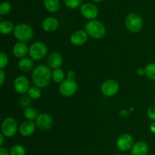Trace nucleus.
I'll return each instance as SVG.
<instances>
[{
    "mask_svg": "<svg viewBox=\"0 0 155 155\" xmlns=\"http://www.w3.org/2000/svg\"><path fill=\"white\" fill-rule=\"evenodd\" d=\"M12 52L17 58H24L26 54L29 53V48L25 42H19L14 45Z\"/></svg>",
    "mask_w": 155,
    "mask_h": 155,
    "instance_id": "2eb2a0df",
    "label": "nucleus"
},
{
    "mask_svg": "<svg viewBox=\"0 0 155 155\" xmlns=\"http://www.w3.org/2000/svg\"><path fill=\"white\" fill-rule=\"evenodd\" d=\"M119 84L114 80H107L101 86V92L104 96L112 97L119 91Z\"/></svg>",
    "mask_w": 155,
    "mask_h": 155,
    "instance_id": "6e6552de",
    "label": "nucleus"
},
{
    "mask_svg": "<svg viewBox=\"0 0 155 155\" xmlns=\"http://www.w3.org/2000/svg\"><path fill=\"white\" fill-rule=\"evenodd\" d=\"M89 35L86 30H79L72 33L71 36V42L76 46L83 45L87 42Z\"/></svg>",
    "mask_w": 155,
    "mask_h": 155,
    "instance_id": "ddd939ff",
    "label": "nucleus"
},
{
    "mask_svg": "<svg viewBox=\"0 0 155 155\" xmlns=\"http://www.w3.org/2000/svg\"><path fill=\"white\" fill-rule=\"evenodd\" d=\"M18 68L23 72H29L32 70L33 66V62L31 58H24L18 61Z\"/></svg>",
    "mask_w": 155,
    "mask_h": 155,
    "instance_id": "6ab92c4d",
    "label": "nucleus"
},
{
    "mask_svg": "<svg viewBox=\"0 0 155 155\" xmlns=\"http://www.w3.org/2000/svg\"><path fill=\"white\" fill-rule=\"evenodd\" d=\"M148 152V146L145 142H138L133 145L131 149L132 155H147Z\"/></svg>",
    "mask_w": 155,
    "mask_h": 155,
    "instance_id": "a211bd4d",
    "label": "nucleus"
},
{
    "mask_svg": "<svg viewBox=\"0 0 155 155\" xmlns=\"http://www.w3.org/2000/svg\"><path fill=\"white\" fill-rule=\"evenodd\" d=\"M14 88L18 93L24 95L30 89V83L27 77L24 75L18 76L14 81Z\"/></svg>",
    "mask_w": 155,
    "mask_h": 155,
    "instance_id": "9b49d317",
    "label": "nucleus"
},
{
    "mask_svg": "<svg viewBox=\"0 0 155 155\" xmlns=\"http://www.w3.org/2000/svg\"><path fill=\"white\" fill-rule=\"evenodd\" d=\"M15 27L13 23L10 21H2L0 23V32L2 34L7 35L14 32Z\"/></svg>",
    "mask_w": 155,
    "mask_h": 155,
    "instance_id": "412c9836",
    "label": "nucleus"
},
{
    "mask_svg": "<svg viewBox=\"0 0 155 155\" xmlns=\"http://www.w3.org/2000/svg\"><path fill=\"white\" fill-rule=\"evenodd\" d=\"M5 80V72L3 70H0V86H3Z\"/></svg>",
    "mask_w": 155,
    "mask_h": 155,
    "instance_id": "2f4dec72",
    "label": "nucleus"
},
{
    "mask_svg": "<svg viewBox=\"0 0 155 155\" xmlns=\"http://www.w3.org/2000/svg\"><path fill=\"white\" fill-rule=\"evenodd\" d=\"M47 51L48 49L46 45L39 41L33 42L29 48V54L30 58L35 61H40L43 59L46 56Z\"/></svg>",
    "mask_w": 155,
    "mask_h": 155,
    "instance_id": "39448f33",
    "label": "nucleus"
},
{
    "mask_svg": "<svg viewBox=\"0 0 155 155\" xmlns=\"http://www.w3.org/2000/svg\"><path fill=\"white\" fill-rule=\"evenodd\" d=\"M27 95L31 99H38L41 97L42 91H41L40 88L37 87V86H32L29 89Z\"/></svg>",
    "mask_w": 155,
    "mask_h": 155,
    "instance_id": "b1692460",
    "label": "nucleus"
},
{
    "mask_svg": "<svg viewBox=\"0 0 155 155\" xmlns=\"http://www.w3.org/2000/svg\"><path fill=\"white\" fill-rule=\"evenodd\" d=\"M24 115L27 120H34L37 118L38 112L34 107H29L26 108L24 111Z\"/></svg>",
    "mask_w": 155,
    "mask_h": 155,
    "instance_id": "5701e85b",
    "label": "nucleus"
},
{
    "mask_svg": "<svg viewBox=\"0 0 155 155\" xmlns=\"http://www.w3.org/2000/svg\"><path fill=\"white\" fill-rule=\"evenodd\" d=\"M47 63L50 68H53L54 70L60 68V67L63 64V58L60 53L52 52L48 55Z\"/></svg>",
    "mask_w": 155,
    "mask_h": 155,
    "instance_id": "dca6fc26",
    "label": "nucleus"
},
{
    "mask_svg": "<svg viewBox=\"0 0 155 155\" xmlns=\"http://www.w3.org/2000/svg\"><path fill=\"white\" fill-rule=\"evenodd\" d=\"M145 76H146L149 80L155 81V64H148L145 68Z\"/></svg>",
    "mask_w": 155,
    "mask_h": 155,
    "instance_id": "393cba45",
    "label": "nucleus"
},
{
    "mask_svg": "<svg viewBox=\"0 0 155 155\" xmlns=\"http://www.w3.org/2000/svg\"><path fill=\"white\" fill-rule=\"evenodd\" d=\"M54 124L52 117L48 114L42 113L38 115L36 119V125L42 130H48L51 128Z\"/></svg>",
    "mask_w": 155,
    "mask_h": 155,
    "instance_id": "1a4fd4ad",
    "label": "nucleus"
},
{
    "mask_svg": "<svg viewBox=\"0 0 155 155\" xmlns=\"http://www.w3.org/2000/svg\"><path fill=\"white\" fill-rule=\"evenodd\" d=\"M125 25L129 31L132 33H138L143 27V21L138 14L130 13L125 18Z\"/></svg>",
    "mask_w": 155,
    "mask_h": 155,
    "instance_id": "20e7f679",
    "label": "nucleus"
},
{
    "mask_svg": "<svg viewBox=\"0 0 155 155\" xmlns=\"http://www.w3.org/2000/svg\"><path fill=\"white\" fill-rule=\"evenodd\" d=\"M134 145V140L131 135L122 134L117 140V146L118 149L122 151H127L132 149Z\"/></svg>",
    "mask_w": 155,
    "mask_h": 155,
    "instance_id": "f8f14e48",
    "label": "nucleus"
},
{
    "mask_svg": "<svg viewBox=\"0 0 155 155\" xmlns=\"http://www.w3.org/2000/svg\"><path fill=\"white\" fill-rule=\"evenodd\" d=\"M80 13L86 19L95 20L98 15V9L92 3H84L80 6Z\"/></svg>",
    "mask_w": 155,
    "mask_h": 155,
    "instance_id": "9d476101",
    "label": "nucleus"
},
{
    "mask_svg": "<svg viewBox=\"0 0 155 155\" xmlns=\"http://www.w3.org/2000/svg\"><path fill=\"white\" fill-rule=\"evenodd\" d=\"M31 98L29 97L28 95H22L19 100V104L21 105V107H24L25 109L30 107V105L31 104Z\"/></svg>",
    "mask_w": 155,
    "mask_h": 155,
    "instance_id": "cd10ccee",
    "label": "nucleus"
},
{
    "mask_svg": "<svg viewBox=\"0 0 155 155\" xmlns=\"http://www.w3.org/2000/svg\"><path fill=\"white\" fill-rule=\"evenodd\" d=\"M52 71L45 65H39L32 73V81L35 86L43 89L47 87L51 82Z\"/></svg>",
    "mask_w": 155,
    "mask_h": 155,
    "instance_id": "f257e3e1",
    "label": "nucleus"
},
{
    "mask_svg": "<svg viewBox=\"0 0 155 155\" xmlns=\"http://www.w3.org/2000/svg\"><path fill=\"white\" fill-rule=\"evenodd\" d=\"M137 74H138V75H139V76L145 75V68H139V69L137 71Z\"/></svg>",
    "mask_w": 155,
    "mask_h": 155,
    "instance_id": "f704fd0d",
    "label": "nucleus"
},
{
    "mask_svg": "<svg viewBox=\"0 0 155 155\" xmlns=\"http://www.w3.org/2000/svg\"><path fill=\"white\" fill-rule=\"evenodd\" d=\"M18 132V123L13 117H7L2 124V133L5 137H12Z\"/></svg>",
    "mask_w": 155,
    "mask_h": 155,
    "instance_id": "0eeeda50",
    "label": "nucleus"
},
{
    "mask_svg": "<svg viewBox=\"0 0 155 155\" xmlns=\"http://www.w3.org/2000/svg\"><path fill=\"white\" fill-rule=\"evenodd\" d=\"M0 155H11L10 151H8L6 148H3V147H1L0 148Z\"/></svg>",
    "mask_w": 155,
    "mask_h": 155,
    "instance_id": "72a5a7b5",
    "label": "nucleus"
},
{
    "mask_svg": "<svg viewBox=\"0 0 155 155\" xmlns=\"http://www.w3.org/2000/svg\"><path fill=\"white\" fill-rule=\"evenodd\" d=\"M118 155H126V154H118Z\"/></svg>",
    "mask_w": 155,
    "mask_h": 155,
    "instance_id": "58836bf2",
    "label": "nucleus"
},
{
    "mask_svg": "<svg viewBox=\"0 0 155 155\" xmlns=\"http://www.w3.org/2000/svg\"><path fill=\"white\" fill-rule=\"evenodd\" d=\"M154 101H155V95H154Z\"/></svg>",
    "mask_w": 155,
    "mask_h": 155,
    "instance_id": "ea45409f",
    "label": "nucleus"
},
{
    "mask_svg": "<svg viewBox=\"0 0 155 155\" xmlns=\"http://www.w3.org/2000/svg\"><path fill=\"white\" fill-rule=\"evenodd\" d=\"M36 123L33 120H27L23 123L19 127V133L24 137H28L33 134L36 130Z\"/></svg>",
    "mask_w": 155,
    "mask_h": 155,
    "instance_id": "4468645a",
    "label": "nucleus"
},
{
    "mask_svg": "<svg viewBox=\"0 0 155 155\" xmlns=\"http://www.w3.org/2000/svg\"><path fill=\"white\" fill-rule=\"evenodd\" d=\"M147 115L151 120L155 121V104L148 107V110H147Z\"/></svg>",
    "mask_w": 155,
    "mask_h": 155,
    "instance_id": "7c9ffc66",
    "label": "nucleus"
},
{
    "mask_svg": "<svg viewBox=\"0 0 155 155\" xmlns=\"http://www.w3.org/2000/svg\"><path fill=\"white\" fill-rule=\"evenodd\" d=\"M12 10V5L8 2H3L0 5V15H8Z\"/></svg>",
    "mask_w": 155,
    "mask_h": 155,
    "instance_id": "c85d7f7f",
    "label": "nucleus"
},
{
    "mask_svg": "<svg viewBox=\"0 0 155 155\" xmlns=\"http://www.w3.org/2000/svg\"><path fill=\"white\" fill-rule=\"evenodd\" d=\"M43 4L45 8L51 13H54L60 8L59 0H43Z\"/></svg>",
    "mask_w": 155,
    "mask_h": 155,
    "instance_id": "aec40b11",
    "label": "nucleus"
},
{
    "mask_svg": "<svg viewBox=\"0 0 155 155\" xmlns=\"http://www.w3.org/2000/svg\"><path fill=\"white\" fill-rule=\"evenodd\" d=\"M92 1L95 2H101L102 0H92Z\"/></svg>",
    "mask_w": 155,
    "mask_h": 155,
    "instance_id": "4c0bfd02",
    "label": "nucleus"
},
{
    "mask_svg": "<svg viewBox=\"0 0 155 155\" xmlns=\"http://www.w3.org/2000/svg\"><path fill=\"white\" fill-rule=\"evenodd\" d=\"M65 74L64 72L61 68H57L52 71V75H51V79L54 82L57 83H61L64 80H65Z\"/></svg>",
    "mask_w": 155,
    "mask_h": 155,
    "instance_id": "4be33fe9",
    "label": "nucleus"
},
{
    "mask_svg": "<svg viewBox=\"0 0 155 155\" xmlns=\"http://www.w3.org/2000/svg\"><path fill=\"white\" fill-rule=\"evenodd\" d=\"M59 22L58 21L57 18H53V17H48L46 18L43 21H42V29L45 30V32H54V30H57L58 27Z\"/></svg>",
    "mask_w": 155,
    "mask_h": 155,
    "instance_id": "f3484780",
    "label": "nucleus"
},
{
    "mask_svg": "<svg viewBox=\"0 0 155 155\" xmlns=\"http://www.w3.org/2000/svg\"><path fill=\"white\" fill-rule=\"evenodd\" d=\"M4 137L5 136L3 135V133H0V145H1V146L3 145V142H4Z\"/></svg>",
    "mask_w": 155,
    "mask_h": 155,
    "instance_id": "e433bc0d",
    "label": "nucleus"
},
{
    "mask_svg": "<svg viewBox=\"0 0 155 155\" xmlns=\"http://www.w3.org/2000/svg\"><path fill=\"white\" fill-rule=\"evenodd\" d=\"M11 155H26V150L24 146L21 145H15L11 148Z\"/></svg>",
    "mask_w": 155,
    "mask_h": 155,
    "instance_id": "a878e982",
    "label": "nucleus"
},
{
    "mask_svg": "<svg viewBox=\"0 0 155 155\" xmlns=\"http://www.w3.org/2000/svg\"><path fill=\"white\" fill-rule=\"evenodd\" d=\"M13 33L15 38L22 42H29L33 36V30L32 27L29 24L24 23L15 26Z\"/></svg>",
    "mask_w": 155,
    "mask_h": 155,
    "instance_id": "7ed1b4c3",
    "label": "nucleus"
},
{
    "mask_svg": "<svg viewBox=\"0 0 155 155\" xmlns=\"http://www.w3.org/2000/svg\"><path fill=\"white\" fill-rule=\"evenodd\" d=\"M8 64V57L5 52L0 53V70H3Z\"/></svg>",
    "mask_w": 155,
    "mask_h": 155,
    "instance_id": "c756f323",
    "label": "nucleus"
},
{
    "mask_svg": "<svg viewBox=\"0 0 155 155\" xmlns=\"http://www.w3.org/2000/svg\"><path fill=\"white\" fill-rule=\"evenodd\" d=\"M64 5L71 9H75L82 5L83 0H63Z\"/></svg>",
    "mask_w": 155,
    "mask_h": 155,
    "instance_id": "bb28decb",
    "label": "nucleus"
},
{
    "mask_svg": "<svg viewBox=\"0 0 155 155\" xmlns=\"http://www.w3.org/2000/svg\"><path fill=\"white\" fill-rule=\"evenodd\" d=\"M78 85L74 80L65 79L59 86V92L64 97H71L77 92Z\"/></svg>",
    "mask_w": 155,
    "mask_h": 155,
    "instance_id": "423d86ee",
    "label": "nucleus"
},
{
    "mask_svg": "<svg viewBox=\"0 0 155 155\" xmlns=\"http://www.w3.org/2000/svg\"><path fill=\"white\" fill-rule=\"evenodd\" d=\"M76 77V74H75V72L73 71H69L68 72V79H69V80H74V78H75Z\"/></svg>",
    "mask_w": 155,
    "mask_h": 155,
    "instance_id": "473e14b6",
    "label": "nucleus"
},
{
    "mask_svg": "<svg viewBox=\"0 0 155 155\" xmlns=\"http://www.w3.org/2000/svg\"><path fill=\"white\" fill-rule=\"evenodd\" d=\"M85 29L88 35L93 39H102L106 34V28L104 25L101 21L97 20L89 21L86 24Z\"/></svg>",
    "mask_w": 155,
    "mask_h": 155,
    "instance_id": "f03ea898",
    "label": "nucleus"
},
{
    "mask_svg": "<svg viewBox=\"0 0 155 155\" xmlns=\"http://www.w3.org/2000/svg\"><path fill=\"white\" fill-rule=\"evenodd\" d=\"M150 130H151V133H155V121H154V122L151 124V127H150Z\"/></svg>",
    "mask_w": 155,
    "mask_h": 155,
    "instance_id": "c9c22d12",
    "label": "nucleus"
}]
</instances>
